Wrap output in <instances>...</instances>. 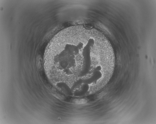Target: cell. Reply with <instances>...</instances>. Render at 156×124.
<instances>
[{
  "mask_svg": "<svg viewBox=\"0 0 156 124\" xmlns=\"http://www.w3.org/2000/svg\"><path fill=\"white\" fill-rule=\"evenodd\" d=\"M102 69V67L101 65H99L95 67L93 70V72L95 71H100Z\"/></svg>",
  "mask_w": 156,
  "mask_h": 124,
  "instance_id": "cell-5",
  "label": "cell"
},
{
  "mask_svg": "<svg viewBox=\"0 0 156 124\" xmlns=\"http://www.w3.org/2000/svg\"><path fill=\"white\" fill-rule=\"evenodd\" d=\"M83 83V79L81 78L75 81L71 88L73 92L81 86Z\"/></svg>",
  "mask_w": 156,
  "mask_h": 124,
  "instance_id": "cell-4",
  "label": "cell"
},
{
  "mask_svg": "<svg viewBox=\"0 0 156 124\" xmlns=\"http://www.w3.org/2000/svg\"><path fill=\"white\" fill-rule=\"evenodd\" d=\"M57 86L66 94L70 96L73 95V92L71 88L65 83L60 82L57 84Z\"/></svg>",
  "mask_w": 156,
  "mask_h": 124,
  "instance_id": "cell-3",
  "label": "cell"
},
{
  "mask_svg": "<svg viewBox=\"0 0 156 124\" xmlns=\"http://www.w3.org/2000/svg\"><path fill=\"white\" fill-rule=\"evenodd\" d=\"M89 89V84L83 83L79 89H76L73 92V95L76 96H79L84 95Z\"/></svg>",
  "mask_w": 156,
  "mask_h": 124,
  "instance_id": "cell-2",
  "label": "cell"
},
{
  "mask_svg": "<svg viewBox=\"0 0 156 124\" xmlns=\"http://www.w3.org/2000/svg\"><path fill=\"white\" fill-rule=\"evenodd\" d=\"M102 76V73L100 71L93 72L92 75L91 77L82 79L83 83L88 84H91L100 79Z\"/></svg>",
  "mask_w": 156,
  "mask_h": 124,
  "instance_id": "cell-1",
  "label": "cell"
}]
</instances>
